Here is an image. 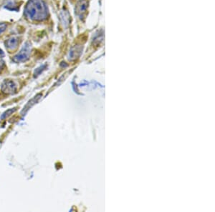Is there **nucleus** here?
I'll return each instance as SVG.
<instances>
[{"label":"nucleus","instance_id":"1","mask_svg":"<svg viewBox=\"0 0 215 212\" xmlns=\"http://www.w3.org/2000/svg\"><path fill=\"white\" fill-rule=\"evenodd\" d=\"M25 13L32 20L42 21L48 17V10L43 0H30L25 7Z\"/></svg>","mask_w":215,"mask_h":212},{"label":"nucleus","instance_id":"2","mask_svg":"<svg viewBox=\"0 0 215 212\" xmlns=\"http://www.w3.org/2000/svg\"><path fill=\"white\" fill-rule=\"evenodd\" d=\"M32 47L31 44L29 41H26L25 43L24 46L22 47L20 52L18 53L17 55L14 56L13 58V61L14 62H22V61H25L29 59L31 53Z\"/></svg>","mask_w":215,"mask_h":212},{"label":"nucleus","instance_id":"3","mask_svg":"<svg viewBox=\"0 0 215 212\" xmlns=\"http://www.w3.org/2000/svg\"><path fill=\"white\" fill-rule=\"evenodd\" d=\"M1 91L4 94H14L17 91V85L14 81L10 80H4L2 82L1 86Z\"/></svg>","mask_w":215,"mask_h":212},{"label":"nucleus","instance_id":"4","mask_svg":"<svg viewBox=\"0 0 215 212\" xmlns=\"http://www.w3.org/2000/svg\"><path fill=\"white\" fill-rule=\"evenodd\" d=\"M18 43H19V38L17 37H12L6 41L5 45L8 49L14 50L17 47Z\"/></svg>","mask_w":215,"mask_h":212},{"label":"nucleus","instance_id":"5","mask_svg":"<svg viewBox=\"0 0 215 212\" xmlns=\"http://www.w3.org/2000/svg\"><path fill=\"white\" fill-rule=\"evenodd\" d=\"M87 7H88V1L87 0H80L78 3H77L76 6V12L78 15H81L83 14L86 11Z\"/></svg>","mask_w":215,"mask_h":212},{"label":"nucleus","instance_id":"6","mask_svg":"<svg viewBox=\"0 0 215 212\" xmlns=\"http://www.w3.org/2000/svg\"><path fill=\"white\" fill-rule=\"evenodd\" d=\"M39 97H41L40 94L36 96V97L35 98H33V99H32L31 101H29V102L28 103V104H27L26 106H25V107H24V109H23L22 112V114H23V113H24V112H25V114L26 113L27 111H28L29 109H30V107H32V105H34L36 102H37V101L39 99Z\"/></svg>","mask_w":215,"mask_h":212},{"label":"nucleus","instance_id":"7","mask_svg":"<svg viewBox=\"0 0 215 212\" xmlns=\"http://www.w3.org/2000/svg\"><path fill=\"white\" fill-rule=\"evenodd\" d=\"M4 7L10 10H17V6L16 4V0H7Z\"/></svg>","mask_w":215,"mask_h":212},{"label":"nucleus","instance_id":"8","mask_svg":"<svg viewBox=\"0 0 215 212\" xmlns=\"http://www.w3.org/2000/svg\"><path fill=\"white\" fill-rule=\"evenodd\" d=\"M60 19L62 20V24H64L65 26L67 27L69 24V20H70V16L68 12H67L66 11L65 12H62L60 13Z\"/></svg>","mask_w":215,"mask_h":212},{"label":"nucleus","instance_id":"9","mask_svg":"<svg viewBox=\"0 0 215 212\" xmlns=\"http://www.w3.org/2000/svg\"><path fill=\"white\" fill-rule=\"evenodd\" d=\"M15 111H16V109H8L7 111L5 112L2 115H1V119H6L7 117H8L9 116H10L12 113H14V112Z\"/></svg>","mask_w":215,"mask_h":212},{"label":"nucleus","instance_id":"10","mask_svg":"<svg viewBox=\"0 0 215 212\" xmlns=\"http://www.w3.org/2000/svg\"><path fill=\"white\" fill-rule=\"evenodd\" d=\"M45 66H46V65H42V66H40L39 67L36 69V70L35 72V77H37V76L39 75V74H41V72H42V71L45 69Z\"/></svg>","mask_w":215,"mask_h":212},{"label":"nucleus","instance_id":"11","mask_svg":"<svg viewBox=\"0 0 215 212\" xmlns=\"http://www.w3.org/2000/svg\"><path fill=\"white\" fill-rule=\"evenodd\" d=\"M7 24H0V35L6 30Z\"/></svg>","mask_w":215,"mask_h":212},{"label":"nucleus","instance_id":"12","mask_svg":"<svg viewBox=\"0 0 215 212\" xmlns=\"http://www.w3.org/2000/svg\"><path fill=\"white\" fill-rule=\"evenodd\" d=\"M4 64V61L1 59V58H0V70H1V69L2 68Z\"/></svg>","mask_w":215,"mask_h":212},{"label":"nucleus","instance_id":"13","mask_svg":"<svg viewBox=\"0 0 215 212\" xmlns=\"http://www.w3.org/2000/svg\"><path fill=\"white\" fill-rule=\"evenodd\" d=\"M0 56H2V57H4V54L3 51L1 50V49H0Z\"/></svg>","mask_w":215,"mask_h":212}]
</instances>
